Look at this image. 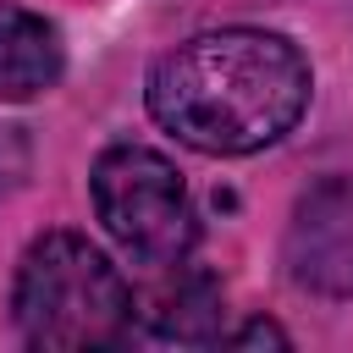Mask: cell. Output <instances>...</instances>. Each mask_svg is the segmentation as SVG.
<instances>
[{
  "mask_svg": "<svg viewBox=\"0 0 353 353\" xmlns=\"http://www.w3.org/2000/svg\"><path fill=\"white\" fill-rule=\"evenodd\" d=\"M132 314L165 342H221L226 303H221V281L210 270L176 259V265H160L154 287L132 303Z\"/></svg>",
  "mask_w": 353,
  "mask_h": 353,
  "instance_id": "cell-5",
  "label": "cell"
},
{
  "mask_svg": "<svg viewBox=\"0 0 353 353\" xmlns=\"http://www.w3.org/2000/svg\"><path fill=\"white\" fill-rule=\"evenodd\" d=\"M88 193H94V215L105 221V232L138 265L160 270V265H176V259L193 254L199 215H193V199H188L182 171L160 149L110 143L94 160Z\"/></svg>",
  "mask_w": 353,
  "mask_h": 353,
  "instance_id": "cell-3",
  "label": "cell"
},
{
  "mask_svg": "<svg viewBox=\"0 0 353 353\" xmlns=\"http://www.w3.org/2000/svg\"><path fill=\"white\" fill-rule=\"evenodd\" d=\"M61 72H66V44L55 22L17 0H0V99L11 105L39 99L61 83Z\"/></svg>",
  "mask_w": 353,
  "mask_h": 353,
  "instance_id": "cell-6",
  "label": "cell"
},
{
  "mask_svg": "<svg viewBox=\"0 0 353 353\" xmlns=\"http://www.w3.org/2000/svg\"><path fill=\"white\" fill-rule=\"evenodd\" d=\"M132 287L83 232H44L22 248L11 276V320L28 347L77 353L116 347L132 331Z\"/></svg>",
  "mask_w": 353,
  "mask_h": 353,
  "instance_id": "cell-2",
  "label": "cell"
},
{
  "mask_svg": "<svg viewBox=\"0 0 353 353\" xmlns=\"http://www.w3.org/2000/svg\"><path fill=\"white\" fill-rule=\"evenodd\" d=\"M143 105L199 154H254L298 127L309 61L270 28H210L149 66Z\"/></svg>",
  "mask_w": 353,
  "mask_h": 353,
  "instance_id": "cell-1",
  "label": "cell"
},
{
  "mask_svg": "<svg viewBox=\"0 0 353 353\" xmlns=\"http://www.w3.org/2000/svg\"><path fill=\"white\" fill-rule=\"evenodd\" d=\"M221 342H232V347H287V331L281 325H270V320H248L243 331H232V336H221Z\"/></svg>",
  "mask_w": 353,
  "mask_h": 353,
  "instance_id": "cell-8",
  "label": "cell"
},
{
  "mask_svg": "<svg viewBox=\"0 0 353 353\" xmlns=\"http://www.w3.org/2000/svg\"><path fill=\"white\" fill-rule=\"evenodd\" d=\"M22 171H28V138L22 127H0V199L22 182Z\"/></svg>",
  "mask_w": 353,
  "mask_h": 353,
  "instance_id": "cell-7",
  "label": "cell"
},
{
  "mask_svg": "<svg viewBox=\"0 0 353 353\" xmlns=\"http://www.w3.org/2000/svg\"><path fill=\"white\" fill-rule=\"evenodd\" d=\"M281 259L303 292L353 298V176H320L298 193Z\"/></svg>",
  "mask_w": 353,
  "mask_h": 353,
  "instance_id": "cell-4",
  "label": "cell"
}]
</instances>
